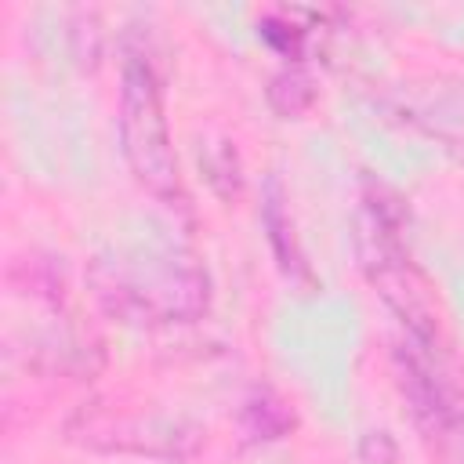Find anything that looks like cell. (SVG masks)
<instances>
[{
    "label": "cell",
    "instance_id": "1",
    "mask_svg": "<svg viewBox=\"0 0 464 464\" xmlns=\"http://www.w3.org/2000/svg\"><path fill=\"white\" fill-rule=\"evenodd\" d=\"M98 297L109 312L134 323H188L207 312V272L188 257H149L141 268L102 261L94 268Z\"/></svg>",
    "mask_w": 464,
    "mask_h": 464
},
{
    "label": "cell",
    "instance_id": "2",
    "mask_svg": "<svg viewBox=\"0 0 464 464\" xmlns=\"http://www.w3.org/2000/svg\"><path fill=\"white\" fill-rule=\"evenodd\" d=\"M399 228L402 225H399L395 207L388 199H381V192L366 196L362 210H359V225H355L359 261H362L370 283L377 286V294L384 297V304L406 326V337L435 341V304H431V294H428L420 272L410 261V250H406Z\"/></svg>",
    "mask_w": 464,
    "mask_h": 464
},
{
    "label": "cell",
    "instance_id": "3",
    "mask_svg": "<svg viewBox=\"0 0 464 464\" xmlns=\"http://www.w3.org/2000/svg\"><path fill=\"white\" fill-rule=\"evenodd\" d=\"M120 145L141 188L156 199H174L181 192L160 80L141 54H127L120 72Z\"/></svg>",
    "mask_w": 464,
    "mask_h": 464
},
{
    "label": "cell",
    "instance_id": "4",
    "mask_svg": "<svg viewBox=\"0 0 464 464\" xmlns=\"http://www.w3.org/2000/svg\"><path fill=\"white\" fill-rule=\"evenodd\" d=\"M65 435L91 453H123L149 460H188L203 442V431L185 417L156 410H120L109 402H83L69 417Z\"/></svg>",
    "mask_w": 464,
    "mask_h": 464
},
{
    "label": "cell",
    "instance_id": "5",
    "mask_svg": "<svg viewBox=\"0 0 464 464\" xmlns=\"http://www.w3.org/2000/svg\"><path fill=\"white\" fill-rule=\"evenodd\" d=\"M435 341L406 337L395 348V377L420 435L453 464H464V399L435 359Z\"/></svg>",
    "mask_w": 464,
    "mask_h": 464
},
{
    "label": "cell",
    "instance_id": "6",
    "mask_svg": "<svg viewBox=\"0 0 464 464\" xmlns=\"http://www.w3.org/2000/svg\"><path fill=\"white\" fill-rule=\"evenodd\" d=\"M261 225H265V239L283 268V276L290 283H301V286H312V268L304 261V250L294 236V221L283 207V196H279V185L272 181L268 192H265V203H261Z\"/></svg>",
    "mask_w": 464,
    "mask_h": 464
},
{
    "label": "cell",
    "instance_id": "7",
    "mask_svg": "<svg viewBox=\"0 0 464 464\" xmlns=\"http://www.w3.org/2000/svg\"><path fill=\"white\" fill-rule=\"evenodd\" d=\"M294 424L290 410L283 406V399L268 388H254L243 402V428L250 439H283L286 428Z\"/></svg>",
    "mask_w": 464,
    "mask_h": 464
},
{
    "label": "cell",
    "instance_id": "8",
    "mask_svg": "<svg viewBox=\"0 0 464 464\" xmlns=\"http://www.w3.org/2000/svg\"><path fill=\"white\" fill-rule=\"evenodd\" d=\"M265 98H268V105H272L279 116L290 120V116H301V112L315 102V87H312L308 72H301V69H283V72H276V76L268 80Z\"/></svg>",
    "mask_w": 464,
    "mask_h": 464
},
{
    "label": "cell",
    "instance_id": "9",
    "mask_svg": "<svg viewBox=\"0 0 464 464\" xmlns=\"http://www.w3.org/2000/svg\"><path fill=\"white\" fill-rule=\"evenodd\" d=\"M102 44H105V33H102V22L94 11H72L69 18V54L80 69H94L98 58H102Z\"/></svg>",
    "mask_w": 464,
    "mask_h": 464
},
{
    "label": "cell",
    "instance_id": "10",
    "mask_svg": "<svg viewBox=\"0 0 464 464\" xmlns=\"http://www.w3.org/2000/svg\"><path fill=\"white\" fill-rule=\"evenodd\" d=\"M301 14H304V11H297V7H283V11L265 14V18H261V36H265L276 51H283V54H297L301 44H304V36H308V29L297 22Z\"/></svg>",
    "mask_w": 464,
    "mask_h": 464
},
{
    "label": "cell",
    "instance_id": "11",
    "mask_svg": "<svg viewBox=\"0 0 464 464\" xmlns=\"http://www.w3.org/2000/svg\"><path fill=\"white\" fill-rule=\"evenodd\" d=\"M207 178L214 181V188L221 192V178H228L232 192L239 188V160H236V149L228 141H221L210 156H207Z\"/></svg>",
    "mask_w": 464,
    "mask_h": 464
},
{
    "label": "cell",
    "instance_id": "12",
    "mask_svg": "<svg viewBox=\"0 0 464 464\" xmlns=\"http://www.w3.org/2000/svg\"><path fill=\"white\" fill-rule=\"evenodd\" d=\"M359 460L362 464H395V442L388 431H366L359 442Z\"/></svg>",
    "mask_w": 464,
    "mask_h": 464
}]
</instances>
